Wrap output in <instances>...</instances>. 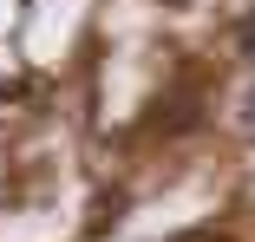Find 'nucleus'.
I'll list each match as a JSON object with an SVG mask.
<instances>
[{"instance_id":"nucleus-2","label":"nucleus","mask_w":255,"mask_h":242,"mask_svg":"<svg viewBox=\"0 0 255 242\" xmlns=\"http://www.w3.org/2000/svg\"><path fill=\"white\" fill-rule=\"evenodd\" d=\"M242 124H255V85L242 92Z\"/></svg>"},{"instance_id":"nucleus-1","label":"nucleus","mask_w":255,"mask_h":242,"mask_svg":"<svg viewBox=\"0 0 255 242\" xmlns=\"http://www.w3.org/2000/svg\"><path fill=\"white\" fill-rule=\"evenodd\" d=\"M236 39H242V59H255V13L242 20V33H236Z\"/></svg>"}]
</instances>
